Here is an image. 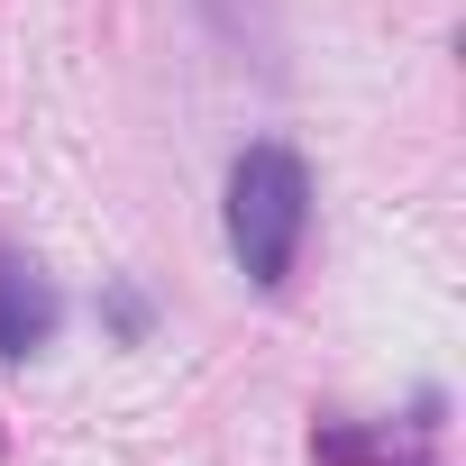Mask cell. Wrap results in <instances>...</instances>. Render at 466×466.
Wrapping results in <instances>:
<instances>
[{"instance_id":"cell-1","label":"cell","mask_w":466,"mask_h":466,"mask_svg":"<svg viewBox=\"0 0 466 466\" xmlns=\"http://www.w3.org/2000/svg\"><path fill=\"white\" fill-rule=\"evenodd\" d=\"M302 228H311V174L293 147L257 137L238 165H228V248H238L248 284H293V257H302Z\"/></svg>"},{"instance_id":"cell-2","label":"cell","mask_w":466,"mask_h":466,"mask_svg":"<svg viewBox=\"0 0 466 466\" xmlns=\"http://www.w3.org/2000/svg\"><path fill=\"white\" fill-rule=\"evenodd\" d=\"M46 339H56V293H46V275H37L28 257L0 248V357H28V348H46Z\"/></svg>"}]
</instances>
